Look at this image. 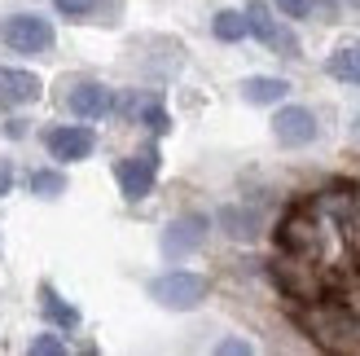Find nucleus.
Wrapping results in <instances>:
<instances>
[{
  "label": "nucleus",
  "instance_id": "nucleus-22",
  "mask_svg": "<svg viewBox=\"0 0 360 356\" xmlns=\"http://www.w3.org/2000/svg\"><path fill=\"white\" fill-rule=\"evenodd\" d=\"M5 136H27V123L22 119H9L5 123Z\"/></svg>",
  "mask_w": 360,
  "mask_h": 356
},
{
  "label": "nucleus",
  "instance_id": "nucleus-11",
  "mask_svg": "<svg viewBox=\"0 0 360 356\" xmlns=\"http://www.w3.org/2000/svg\"><path fill=\"white\" fill-rule=\"evenodd\" d=\"M115 110L132 115L136 123H146V128L158 132V136L172 128V119H167V110H163V101H158V97H123V101H115Z\"/></svg>",
  "mask_w": 360,
  "mask_h": 356
},
{
  "label": "nucleus",
  "instance_id": "nucleus-14",
  "mask_svg": "<svg viewBox=\"0 0 360 356\" xmlns=\"http://www.w3.org/2000/svg\"><path fill=\"white\" fill-rule=\"evenodd\" d=\"M40 312H44V322H49L53 330H75V326H79V312L70 308L53 286H40Z\"/></svg>",
  "mask_w": 360,
  "mask_h": 356
},
{
  "label": "nucleus",
  "instance_id": "nucleus-12",
  "mask_svg": "<svg viewBox=\"0 0 360 356\" xmlns=\"http://www.w3.org/2000/svg\"><path fill=\"white\" fill-rule=\"evenodd\" d=\"M285 93H290V84L277 80V75H250V80H242V97L250 106H277Z\"/></svg>",
  "mask_w": 360,
  "mask_h": 356
},
{
  "label": "nucleus",
  "instance_id": "nucleus-2",
  "mask_svg": "<svg viewBox=\"0 0 360 356\" xmlns=\"http://www.w3.org/2000/svg\"><path fill=\"white\" fill-rule=\"evenodd\" d=\"M0 40H5V49L13 53H27V58H40V53L53 49V23L40 13H13L5 18V27H0Z\"/></svg>",
  "mask_w": 360,
  "mask_h": 356
},
{
  "label": "nucleus",
  "instance_id": "nucleus-10",
  "mask_svg": "<svg viewBox=\"0 0 360 356\" xmlns=\"http://www.w3.org/2000/svg\"><path fill=\"white\" fill-rule=\"evenodd\" d=\"M66 106H70V115H75V119H105V115L115 110V93L105 84H97V80H84V84L70 88Z\"/></svg>",
  "mask_w": 360,
  "mask_h": 356
},
{
  "label": "nucleus",
  "instance_id": "nucleus-8",
  "mask_svg": "<svg viewBox=\"0 0 360 356\" xmlns=\"http://www.w3.org/2000/svg\"><path fill=\"white\" fill-rule=\"evenodd\" d=\"M44 146L53 158H62V163H79V158H88L97 150V136L79 128V123H62V128H49L44 132Z\"/></svg>",
  "mask_w": 360,
  "mask_h": 356
},
{
  "label": "nucleus",
  "instance_id": "nucleus-1",
  "mask_svg": "<svg viewBox=\"0 0 360 356\" xmlns=\"http://www.w3.org/2000/svg\"><path fill=\"white\" fill-rule=\"evenodd\" d=\"M299 322L308 326V334L321 348H334V352H356L360 348V312L347 304V299H326L321 295L299 312Z\"/></svg>",
  "mask_w": 360,
  "mask_h": 356
},
{
  "label": "nucleus",
  "instance_id": "nucleus-20",
  "mask_svg": "<svg viewBox=\"0 0 360 356\" xmlns=\"http://www.w3.org/2000/svg\"><path fill=\"white\" fill-rule=\"evenodd\" d=\"M273 5L285 13V18H308L316 9V0H273Z\"/></svg>",
  "mask_w": 360,
  "mask_h": 356
},
{
  "label": "nucleus",
  "instance_id": "nucleus-7",
  "mask_svg": "<svg viewBox=\"0 0 360 356\" xmlns=\"http://www.w3.org/2000/svg\"><path fill=\"white\" fill-rule=\"evenodd\" d=\"M44 93L40 75L18 66H0V110H22V106H35Z\"/></svg>",
  "mask_w": 360,
  "mask_h": 356
},
{
  "label": "nucleus",
  "instance_id": "nucleus-17",
  "mask_svg": "<svg viewBox=\"0 0 360 356\" xmlns=\"http://www.w3.org/2000/svg\"><path fill=\"white\" fill-rule=\"evenodd\" d=\"M31 193H35V198H44V203L62 198V193H66V176H62V172H53V167L31 172Z\"/></svg>",
  "mask_w": 360,
  "mask_h": 356
},
{
  "label": "nucleus",
  "instance_id": "nucleus-25",
  "mask_svg": "<svg viewBox=\"0 0 360 356\" xmlns=\"http://www.w3.org/2000/svg\"><path fill=\"white\" fill-rule=\"evenodd\" d=\"M356 136H360V119H356Z\"/></svg>",
  "mask_w": 360,
  "mask_h": 356
},
{
  "label": "nucleus",
  "instance_id": "nucleus-13",
  "mask_svg": "<svg viewBox=\"0 0 360 356\" xmlns=\"http://www.w3.org/2000/svg\"><path fill=\"white\" fill-rule=\"evenodd\" d=\"M220 224H224V234L229 238H238V242H250L259 234V224H264V216L255 207H224L220 211Z\"/></svg>",
  "mask_w": 360,
  "mask_h": 356
},
{
  "label": "nucleus",
  "instance_id": "nucleus-24",
  "mask_svg": "<svg viewBox=\"0 0 360 356\" xmlns=\"http://www.w3.org/2000/svg\"><path fill=\"white\" fill-rule=\"evenodd\" d=\"M316 5H334V0H316Z\"/></svg>",
  "mask_w": 360,
  "mask_h": 356
},
{
  "label": "nucleus",
  "instance_id": "nucleus-15",
  "mask_svg": "<svg viewBox=\"0 0 360 356\" xmlns=\"http://www.w3.org/2000/svg\"><path fill=\"white\" fill-rule=\"evenodd\" d=\"M326 70H330L334 80H343V84H356V88H360V44L334 49L330 58H326Z\"/></svg>",
  "mask_w": 360,
  "mask_h": 356
},
{
  "label": "nucleus",
  "instance_id": "nucleus-16",
  "mask_svg": "<svg viewBox=\"0 0 360 356\" xmlns=\"http://www.w3.org/2000/svg\"><path fill=\"white\" fill-rule=\"evenodd\" d=\"M211 31H215V40H224V44H238V40H246V35H250L242 9H220V13L211 18Z\"/></svg>",
  "mask_w": 360,
  "mask_h": 356
},
{
  "label": "nucleus",
  "instance_id": "nucleus-18",
  "mask_svg": "<svg viewBox=\"0 0 360 356\" xmlns=\"http://www.w3.org/2000/svg\"><path fill=\"white\" fill-rule=\"evenodd\" d=\"M53 9L75 18V23H88V18H97L101 9H115V0H53Z\"/></svg>",
  "mask_w": 360,
  "mask_h": 356
},
{
  "label": "nucleus",
  "instance_id": "nucleus-23",
  "mask_svg": "<svg viewBox=\"0 0 360 356\" xmlns=\"http://www.w3.org/2000/svg\"><path fill=\"white\" fill-rule=\"evenodd\" d=\"M220 352H250V343H242V339H224Z\"/></svg>",
  "mask_w": 360,
  "mask_h": 356
},
{
  "label": "nucleus",
  "instance_id": "nucleus-21",
  "mask_svg": "<svg viewBox=\"0 0 360 356\" xmlns=\"http://www.w3.org/2000/svg\"><path fill=\"white\" fill-rule=\"evenodd\" d=\"M9 189H13V167L5 163V158H0V198H5Z\"/></svg>",
  "mask_w": 360,
  "mask_h": 356
},
{
  "label": "nucleus",
  "instance_id": "nucleus-4",
  "mask_svg": "<svg viewBox=\"0 0 360 356\" xmlns=\"http://www.w3.org/2000/svg\"><path fill=\"white\" fill-rule=\"evenodd\" d=\"M242 13H246L250 35H255V40H259L264 49L281 53V58H299V35H295L290 27H281L277 18H273V9L264 5V0H250V5H246Z\"/></svg>",
  "mask_w": 360,
  "mask_h": 356
},
{
  "label": "nucleus",
  "instance_id": "nucleus-9",
  "mask_svg": "<svg viewBox=\"0 0 360 356\" xmlns=\"http://www.w3.org/2000/svg\"><path fill=\"white\" fill-rule=\"evenodd\" d=\"M207 242V216H180L163 229V255L167 260H185Z\"/></svg>",
  "mask_w": 360,
  "mask_h": 356
},
{
  "label": "nucleus",
  "instance_id": "nucleus-6",
  "mask_svg": "<svg viewBox=\"0 0 360 356\" xmlns=\"http://www.w3.org/2000/svg\"><path fill=\"white\" fill-rule=\"evenodd\" d=\"M316 115L308 110V106H281V110L273 115V136L277 146L285 150H299V146H312L316 141Z\"/></svg>",
  "mask_w": 360,
  "mask_h": 356
},
{
  "label": "nucleus",
  "instance_id": "nucleus-3",
  "mask_svg": "<svg viewBox=\"0 0 360 356\" xmlns=\"http://www.w3.org/2000/svg\"><path fill=\"white\" fill-rule=\"evenodd\" d=\"M150 295L163 308H172V312H189V308H198L207 299V277L185 273V269H172V273H163V277L150 281Z\"/></svg>",
  "mask_w": 360,
  "mask_h": 356
},
{
  "label": "nucleus",
  "instance_id": "nucleus-19",
  "mask_svg": "<svg viewBox=\"0 0 360 356\" xmlns=\"http://www.w3.org/2000/svg\"><path fill=\"white\" fill-rule=\"evenodd\" d=\"M62 352H66V339H58V334H40L31 343V356H62Z\"/></svg>",
  "mask_w": 360,
  "mask_h": 356
},
{
  "label": "nucleus",
  "instance_id": "nucleus-5",
  "mask_svg": "<svg viewBox=\"0 0 360 356\" xmlns=\"http://www.w3.org/2000/svg\"><path fill=\"white\" fill-rule=\"evenodd\" d=\"M154 176H158V150L154 146H146V150H136V154H128V158L115 163V181H119V189H123L128 203L146 198V193L154 189Z\"/></svg>",
  "mask_w": 360,
  "mask_h": 356
}]
</instances>
